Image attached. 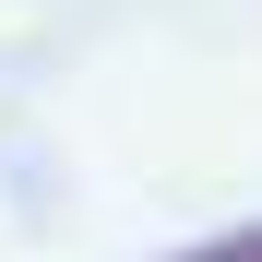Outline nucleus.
Segmentation results:
<instances>
[{
  "instance_id": "obj_1",
  "label": "nucleus",
  "mask_w": 262,
  "mask_h": 262,
  "mask_svg": "<svg viewBox=\"0 0 262 262\" xmlns=\"http://www.w3.org/2000/svg\"><path fill=\"white\" fill-rule=\"evenodd\" d=\"M179 262H262V227H227V238H203V250H179Z\"/></svg>"
}]
</instances>
